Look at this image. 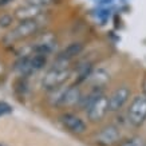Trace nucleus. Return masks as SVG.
<instances>
[{"instance_id": "1", "label": "nucleus", "mask_w": 146, "mask_h": 146, "mask_svg": "<svg viewBox=\"0 0 146 146\" xmlns=\"http://www.w3.org/2000/svg\"><path fill=\"white\" fill-rule=\"evenodd\" d=\"M129 122L138 127L146 121V95H138L131 101L127 110Z\"/></svg>"}, {"instance_id": "2", "label": "nucleus", "mask_w": 146, "mask_h": 146, "mask_svg": "<svg viewBox=\"0 0 146 146\" xmlns=\"http://www.w3.org/2000/svg\"><path fill=\"white\" fill-rule=\"evenodd\" d=\"M38 28H39V23L36 22L35 19H32V20H23L7 35L5 40L8 43H13L16 40L27 39V38L34 35L38 31Z\"/></svg>"}, {"instance_id": "3", "label": "nucleus", "mask_w": 146, "mask_h": 146, "mask_svg": "<svg viewBox=\"0 0 146 146\" xmlns=\"http://www.w3.org/2000/svg\"><path fill=\"white\" fill-rule=\"evenodd\" d=\"M71 75L70 68H50L46 72L44 78H43V87L47 90H56L59 87H62L63 83L66 82Z\"/></svg>"}, {"instance_id": "4", "label": "nucleus", "mask_w": 146, "mask_h": 146, "mask_svg": "<svg viewBox=\"0 0 146 146\" xmlns=\"http://www.w3.org/2000/svg\"><path fill=\"white\" fill-rule=\"evenodd\" d=\"M109 111V99L105 94H99L93 99V102L86 109L87 118L91 122H99L105 118V115Z\"/></svg>"}, {"instance_id": "5", "label": "nucleus", "mask_w": 146, "mask_h": 146, "mask_svg": "<svg viewBox=\"0 0 146 146\" xmlns=\"http://www.w3.org/2000/svg\"><path fill=\"white\" fill-rule=\"evenodd\" d=\"M121 139L119 129L114 125H107L102 127L95 135V142L101 146H113Z\"/></svg>"}, {"instance_id": "6", "label": "nucleus", "mask_w": 146, "mask_h": 146, "mask_svg": "<svg viewBox=\"0 0 146 146\" xmlns=\"http://www.w3.org/2000/svg\"><path fill=\"white\" fill-rule=\"evenodd\" d=\"M130 94H131V91L126 86L117 87L107 97V99H109V111H119L125 106V103L129 101Z\"/></svg>"}, {"instance_id": "7", "label": "nucleus", "mask_w": 146, "mask_h": 146, "mask_svg": "<svg viewBox=\"0 0 146 146\" xmlns=\"http://www.w3.org/2000/svg\"><path fill=\"white\" fill-rule=\"evenodd\" d=\"M60 122L63 123V126L70 130L71 133L75 134H83L87 130V125L84 123V121L78 117L75 114H71V113H66L60 117Z\"/></svg>"}, {"instance_id": "8", "label": "nucleus", "mask_w": 146, "mask_h": 146, "mask_svg": "<svg viewBox=\"0 0 146 146\" xmlns=\"http://www.w3.org/2000/svg\"><path fill=\"white\" fill-rule=\"evenodd\" d=\"M82 102V91L78 86H70L64 89L62 97L58 102V106L62 107H71L75 106L76 103Z\"/></svg>"}, {"instance_id": "9", "label": "nucleus", "mask_w": 146, "mask_h": 146, "mask_svg": "<svg viewBox=\"0 0 146 146\" xmlns=\"http://www.w3.org/2000/svg\"><path fill=\"white\" fill-rule=\"evenodd\" d=\"M40 13H42V7L26 4V5H22V7L16 8L15 18H18L20 22H23V20H32L36 16H39Z\"/></svg>"}, {"instance_id": "10", "label": "nucleus", "mask_w": 146, "mask_h": 146, "mask_svg": "<svg viewBox=\"0 0 146 146\" xmlns=\"http://www.w3.org/2000/svg\"><path fill=\"white\" fill-rule=\"evenodd\" d=\"M82 51H83V44H82L80 42H72V43H70L67 47H64L60 52L58 54L56 58L63 59V60H66V62H70L71 59H74L75 56H78Z\"/></svg>"}, {"instance_id": "11", "label": "nucleus", "mask_w": 146, "mask_h": 146, "mask_svg": "<svg viewBox=\"0 0 146 146\" xmlns=\"http://www.w3.org/2000/svg\"><path fill=\"white\" fill-rule=\"evenodd\" d=\"M30 63H31L32 71H38L46 66V63H47V56H46L44 54L36 52L32 58H30Z\"/></svg>"}, {"instance_id": "12", "label": "nucleus", "mask_w": 146, "mask_h": 146, "mask_svg": "<svg viewBox=\"0 0 146 146\" xmlns=\"http://www.w3.org/2000/svg\"><path fill=\"white\" fill-rule=\"evenodd\" d=\"M15 70L19 71L22 75H27V74H30V72L32 71L31 63H30V58H27V56L20 58L18 62L15 63Z\"/></svg>"}, {"instance_id": "13", "label": "nucleus", "mask_w": 146, "mask_h": 146, "mask_svg": "<svg viewBox=\"0 0 146 146\" xmlns=\"http://www.w3.org/2000/svg\"><path fill=\"white\" fill-rule=\"evenodd\" d=\"M90 78L94 80V84H95V87H99V86H102V84L106 83V80H107V74L105 72V71L99 70L98 72H95V74H93V75H90Z\"/></svg>"}, {"instance_id": "14", "label": "nucleus", "mask_w": 146, "mask_h": 146, "mask_svg": "<svg viewBox=\"0 0 146 146\" xmlns=\"http://www.w3.org/2000/svg\"><path fill=\"white\" fill-rule=\"evenodd\" d=\"M13 22V16L8 13H3L0 16V28H8Z\"/></svg>"}, {"instance_id": "15", "label": "nucleus", "mask_w": 146, "mask_h": 146, "mask_svg": "<svg viewBox=\"0 0 146 146\" xmlns=\"http://www.w3.org/2000/svg\"><path fill=\"white\" fill-rule=\"evenodd\" d=\"M121 146H145V143H143V139L141 137H133L127 141H125Z\"/></svg>"}, {"instance_id": "16", "label": "nucleus", "mask_w": 146, "mask_h": 146, "mask_svg": "<svg viewBox=\"0 0 146 146\" xmlns=\"http://www.w3.org/2000/svg\"><path fill=\"white\" fill-rule=\"evenodd\" d=\"M28 3L27 4H31V5H36V7H43V5L48 4L50 0H27Z\"/></svg>"}, {"instance_id": "17", "label": "nucleus", "mask_w": 146, "mask_h": 146, "mask_svg": "<svg viewBox=\"0 0 146 146\" xmlns=\"http://www.w3.org/2000/svg\"><path fill=\"white\" fill-rule=\"evenodd\" d=\"M142 91H143V95H146V76L142 80Z\"/></svg>"}, {"instance_id": "18", "label": "nucleus", "mask_w": 146, "mask_h": 146, "mask_svg": "<svg viewBox=\"0 0 146 146\" xmlns=\"http://www.w3.org/2000/svg\"><path fill=\"white\" fill-rule=\"evenodd\" d=\"M9 1H12V0H0V4H7Z\"/></svg>"}, {"instance_id": "19", "label": "nucleus", "mask_w": 146, "mask_h": 146, "mask_svg": "<svg viewBox=\"0 0 146 146\" xmlns=\"http://www.w3.org/2000/svg\"><path fill=\"white\" fill-rule=\"evenodd\" d=\"M145 146H146V145H145Z\"/></svg>"}]
</instances>
